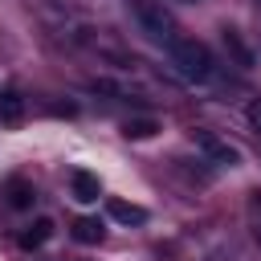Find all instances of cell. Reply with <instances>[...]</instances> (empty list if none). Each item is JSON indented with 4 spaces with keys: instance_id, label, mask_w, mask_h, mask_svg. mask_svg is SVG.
Wrapping results in <instances>:
<instances>
[{
    "instance_id": "1",
    "label": "cell",
    "mask_w": 261,
    "mask_h": 261,
    "mask_svg": "<svg viewBox=\"0 0 261 261\" xmlns=\"http://www.w3.org/2000/svg\"><path fill=\"white\" fill-rule=\"evenodd\" d=\"M167 61H171V69H175L184 82H192V86H204V82L216 77V61H212L208 45L196 41V37H175V41L167 45Z\"/></svg>"
},
{
    "instance_id": "2",
    "label": "cell",
    "mask_w": 261,
    "mask_h": 261,
    "mask_svg": "<svg viewBox=\"0 0 261 261\" xmlns=\"http://www.w3.org/2000/svg\"><path fill=\"white\" fill-rule=\"evenodd\" d=\"M135 16H139V24H143V33L151 37V41H159L163 49L179 37V29H175V20H171V12L163 8V4H155V0H139L135 4Z\"/></svg>"
},
{
    "instance_id": "3",
    "label": "cell",
    "mask_w": 261,
    "mask_h": 261,
    "mask_svg": "<svg viewBox=\"0 0 261 261\" xmlns=\"http://www.w3.org/2000/svg\"><path fill=\"white\" fill-rule=\"evenodd\" d=\"M192 139H196V147H200V155H204L208 163H216V167H237V163H241V151H237L232 143H224L220 135H212V130H196Z\"/></svg>"
},
{
    "instance_id": "4",
    "label": "cell",
    "mask_w": 261,
    "mask_h": 261,
    "mask_svg": "<svg viewBox=\"0 0 261 261\" xmlns=\"http://www.w3.org/2000/svg\"><path fill=\"white\" fill-rule=\"evenodd\" d=\"M69 192H73V200H77V204H94V200L102 196V179H98L94 171L77 167V171L69 175Z\"/></svg>"
},
{
    "instance_id": "5",
    "label": "cell",
    "mask_w": 261,
    "mask_h": 261,
    "mask_svg": "<svg viewBox=\"0 0 261 261\" xmlns=\"http://www.w3.org/2000/svg\"><path fill=\"white\" fill-rule=\"evenodd\" d=\"M106 212L118 220V224H147V208L143 204H130V200H106Z\"/></svg>"
},
{
    "instance_id": "6",
    "label": "cell",
    "mask_w": 261,
    "mask_h": 261,
    "mask_svg": "<svg viewBox=\"0 0 261 261\" xmlns=\"http://www.w3.org/2000/svg\"><path fill=\"white\" fill-rule=\"evenodd\" d=\"M220 41H224L228 57H232L241 69H253V53H249V45L241 41V33H237V29H228V24H224V29H220Z\"/></svg>"
},
{
    "instance_id": "7",
    "label": "cell",
    "mask_w": 261,
    "mask_h": 261,
    "mask_svg": "<svg viewBox=\"0 0 261 261\" xmlns=\"http://www.w3.org/2000/svg\"><path fill=\"white\" fill-rule=\"evenodd\" d=\"M49 237H53V220H49V216H37V220L20 232V249H29V253H33V249H41Z\"/></svg>"
},
{
    "instance_id": "8",
    "label": "cell",
    "mask_w": 261,
    "mask_h": 261,
    "mask_svg": "<svg viewBox=\"0 0 261 261\" xmlns=\"http://www.w3.org/2000/svg\"><path fill=\"white\" fill-rule=\"evenodd\" d=\"M69 232H73V241H82V245H98V241L106 237V228H102L98 216H77Z\"/></svg>"
},
{
    "instance_id": "9",
    "label": "cell",
    "mask_w": 261,
    "mask_h": 261,
    "mask_svg": "<svg viewBox=\"0 0 261 261\" xmlns=\"http://www.w3.org/2000/svg\"><path fill=\"white\" fill-rule=\"evenodd\" d=\"M20 118H24V98L16 90H0V122L16 126Z\"/></svg>"
},
{
    "instance_id": "10",
    "label": "cell",
    "mask_w": 261,
    "mask_h": 261,
    "mask_svg": "<svg viewBox=\"0 0 261 261\" xmlns=\"http://www.w3.org/2000/svg\"><path fill=\"white\" fill-rule=\"evenodd\" d=\"M4 192H8V204H12V208H20V212H24V208H33V200H37L33 184H24V179H12Z\"/></svg>"
},
{
    "instance_id": "11",
    "label": "cell",
    "mask_w": 261,
    "mask_h": 261,
    "mask_svg": "<svg viewBox=\"0 0 261 261\" xmlns=\"http://www.w3.org/2000/svg\"><path fill=\"white\" fill-rule=\"evenodd\" d=\"M245 220H249L253 241L261 245V188H253V192H249V200H245Z\"/></svg>"
},
{
    "instance_id": "12",
    "label": "cell",
    "mask_w": 261,
    "mask_h": 261,
    "mask_svg": "<svg viewBox=\"0 0 261 261\" xmlns=\"http://www.w3.org/2000/svg\"><path fill=\"white\" fill-rule=\"evenodd\" d=\"M159 130V118H126L122 122V135L126 139H151Z\"/></svg>"
},
{
    "instance_id": "13",
    "label": "cell",
    "mask_w": 261,
    "mask_h": 261,
    "mask_svg": "<svg viewBox=\"0 0 261 261\" xmlns=\"http://www.w3.org/2000/svg\"><path fill=\"white\" fill-rule=\"evenodd\" d=\"M245 118H249V126H253V130L261 135V98H253V102H249V110H245Z\"/></svg>"
},
{
    "instance_id": "14",
    "label": "cell",
    "mask_w": 261,
    "mask_h": 261,
    "mask_svg": "<svg viewBox=\"0 0 261 261\" xmlns=\"http://www.w3.org/2000/svg\"><path fill=\"white\" fill-rule=\"evenodd\" d=\"M192 4H196V0H192Z\"/></svg>"
}]
</instances>
